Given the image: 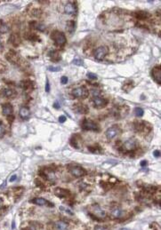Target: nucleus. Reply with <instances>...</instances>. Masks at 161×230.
I'll return each mask as SVG.
<instances>
[{
  "mask_svg": "<svg viewBox=\"0 0 161 230\" xmlns=\"http://www.w3.org/2000/svg\"><path fill=\"white\" fill-rule=\"evenodd\" d=\"M51 38L55 42V44L59 46H63L66 44V36L64 33L59 31V30H55L52 31L51 34Z\"/></svg>",
  "mask_w": 161,
  "mask_h": 230,
  "instance_id": "obj_1",
  "label": "nucleus"
},
{
  "mask_svg": "<svg viewBox=\"0 0 161 230\" xmlns=\"http://www.w3.org/2000/svg\"><path fill=\"white\" fill-rule=\"evenodd\" d=\"M68 168H69L70 172L76 178H80L86 173V171L84 168H82L81 166L77 165V164H70V165H69Z\"/></svg>",
  "mask_w": 161,
  "mask_h": 230,
  "instance_id": "obj_2",
  "label": "nucleus"
},
{
  "mask_svg": "<svg viewBox=\"0 0 161 230\" xmlns=\"http://www.w3.org/2000/svg\"><path fill=\"white\" fill-rule=\"evenodd\" d=\"M82 128L86 131H99L100 126L93 121L89 119H85L82 122Z\"/></svg>",
  "mask_w": 161,
  "mask_h": 230,
  "instance_id": "obj_3",
  "label": "nucleus"
},
{
  "mask_svg": "<svg viewBox=\"0 0 161 230\" xmlns=\"http://www.w3.org/2000/svg\"><path fill=\"white\" fill-rule=\"evenodd\" d=\"M72 95L75 97V98H78V99H86L87 96H88V91L86 87L84 86H81V87H78V88H75L73 91H72Z\"/></svg>",
  "mask_w": 161,
  "mask_h": 230,
  "instance_id": "obj_4",
  "label": "nucleus"
},
{
  "mask_svg": "<svg viewBox=\"0 0 161 230\" xmlns=\"http://www.w3.org/2000/svg\"><path fill=\"white\" fill-rule=\"evenodd\" d=\"M107 54H108V47L105 46V45H102V46H100V47H98L97 49L94 50L93 57L97 61H102Z\"/></svg>",
  "mask_w": 161,
  "mask_h": 230,
  "instance_id": "obj_5",
  "label": "nucleus"
},
{
  "mask_svg": "<svg viewBox=\"0 0 161 230\" xmlns=\"http://www.w3.org/2000/svg\"><path fill=\"white\" fill-rule=\"evenodd\" d=\"M91 214L93 216H95L98 219H103L106 217L105 211L99 206V205H93L91 208Z\"/></svg>",
  "mask_w": 161,
  "mask_h": 230,
  "instance_id": "obj_6",
  "label": "nucleus"
},
{
  "mask_svg": "<svg viewBox=\"0 0 161 230\" xmlns=\"http://www.w3.org/2000/svg\"><path fill=\"white\" fill-rule=\"evenodd\" d=\"M120 133V128L117 125H113L106 131V137L108 140H112Z\"/></svg>",
  "mask_w": 161,
  "mask_h": 230,
  "instance_id": "obj_7",
  "label": "nucleus"
},
{
  "mask_svg": "<svg viewBox=\"0 0 161 230\" xmlns=\"http://www.w3.org/2000/svg\"><path fill=\"white\" fill-rule=\"evenodd\" d=\"M137 145H138V143H137L136 140L134 139V138H131V139H129L123 144L122 148L125 151H133L137 148Z\"/></svg>",
  "mask_w": 161,
  "mask_h": 230,
  "instance_id": "obj_8",
  "label": "nucleus"
},
{
  "mask_svg": "<svg viewBox=\"0 0 161 230\" xmlns=\"http://www.w3.org/2000/svg\"><path fill=\"white\" fill-rule=\"evenodd\" d=\"M63 11L65 14L70 15H75L77 14V6L75 2H68L63 8Z\"/></svg>",
  "mask_w": 161,
  "mask_h": 230,
  "instance_id": "obj_9",
  "label": "nucleus"
},
{
  "mask_svg": "<svg viewBox=\"0 0 161 230\" xmlns=\"http://www.w3.org/2000/svg\"><path fill=\"white\" fill-rule=\"evenodd\" d=\"M93 104L94 108L101 109V108H104L107 104H108V101L103 99V98H101V97H95L93 100Z\"/></svg>",
  "mask_w": 161,
  "mask_h": 230,
  "instance_id": "obj_10",
  "label": "nucleus"
},
{
  "mask_svg": "<svg viewBox=\"0 0 161 230\" xmlns=\"http://www.w3.org/2000/svg\"><path fill=\"white\" fill-rule=\"evenodd\" d=\"M151 75L153 79L159 84L161 83V69L159 66H156L153 68L151 71Z\"/></svg>",
  "mask_w": 161,
  "mask_h": 230,
  "instance_id": "obj_11",
  "label": "nucleus"
},
{
  "mask_svg": "<svg viewBox=\"0 0 161 230\" xmlns=\"http://www.w3.org/2000/svg\"><path fill=\"white\" fill-rule=\"evenodd\" d=\"M111 214L114 219H121L124 216V211L120 207H113L111 209Z\"/></svg>",
  "mask_w": 161,
  "mask_h": 230,
  "instance_id": "obj_12",
  "label": "nucleus"
},
{
  "mask_svg": "<svg viewBox=\"0 0 161 230\" xmlns=\"http://www.w3.org/2000/svg\"><path fill=\"white\" fill-rule=\"evenodd\" d=\"M6 59L12 62V63H18L20 61V56L15 53V52H13V51H10L7 54H6Z\"/></svg>",
  "mask_w": 161,
  "mask_h": 230,
  "instance_id": "obj_13",
  "label": "nucleus"
},
{
  "mask_svg": "<svg viewBox=\"0 0 161 230\" xmlns=\"http://www.w3.org/2000/svg\"><path fill=\"white\" fill-rule=\"evenodd\" d=\"M30 202L35 204H37V205H40V206H44V205L53 206L52 204H50L49 201H47V200H45V198H42V197H36V198L32 199Z\"/></svg>",
  "mask_w": 161,
  "mask_h": 230,
  "instance_id": "obj_14",
  "label": "nucleus"
},
{
  "mask_svg": "<svg viewBox=\"0 0 161 230\" xmlns=\"http://www.w3.org/2000/svg\"><path fill=\"white\" fill-rule=\"evenodd\" d=\"M2 110H3V114L5 116H12V114L14 112V108L11 104L6 103V104H4L2 106Z\"/></svg>",
  "mask_w": 161,
  "mask_h": 230,
  "instance_id": "obj_15",
  "label": "nucleus"
},
{
  "mask_svg": "<svg viewBox=\"0 0 161 230\" xmlns=\"http://www.w3.org/2000/svg\"><path fill=\"white\" fill-rule=\"evenodd\" d=\"M20 116L22 119H28L30 116L29 109L26 106H22L20 109Z\"/></svg>",
  "mask_w": 161,
  "mask_h": 230,
  "instance_id": "obj_16",
  "label": "nucleus"
},
{
  "mask_svg": "<svg viewBox=\"0 0 161 230\" xmlns=\"http://www.w3.org/2000/svg\"><path fill=\"white\" fill-rule=\"evenodd\" d=\"M3 94L7 97V98H14L16 96L17 93L14 89H10V88H6L3 90Z\"/></svg>",
  "mask_w": 161,
  "mask_h": 230,
  "instance_id": "obj_17",
  "label": "nucleus"
},
{
  "mask_svg": "<svg viewBox=\"0 0 161 230\" xmlns=\"http://www.w3.org/2000/svg\"><path fill=\"white\" fill-rule=\"evenodd\" d=\"M149 124H147V123H144V122H138V123H134V129L141 132V131H143L144 130L147 129V126Z\"/></svg>",
  "mask_w": 161,
  "mask_h": 230,
  "instance_id": "obj_18",
  "label": "nucleus"
},
{
  "mask_svg": "<svg viewBox=\"0 0 161 230\" xmlns=\"http://www.w3.org/2000/svg\"><path fill=\"white\" fill-rule=\"evenodd\" d=\"M55 193H56L57 196H63V197H66V196H70V190L65 189H62V188H58V189L55 190Z\"/></svg>",
  "mask_w": 161,
  "mask_h": 230,
  "instance_id": "obj_19",
  "label": "nucleus"
},
{
  "mask_svg": "<svg viewBox=\"0 0 161 230\" xmlns=\"http://www.w3.org/2000/svg\"><path fill=\"white\" fill-rule=\"evenodd\" d=\"M69 227L68 223L63 220H59L55 223V229L56 230H67Z\"/></svg>",
  "mask_w": 161,
  "mask_h": 230,
  "instance_id": "obj_20",
  "label": "nucleus"
},
{
  "mask_svg": "<svg viewBox=\"0 0 161 230\" xmlns=\"http://www.w3.org/2000/svg\"><path fill=\"white\" fill-rule=\"evenodd\" d=\"M134 16L139 20H145L150 16V14L146 11H137L134 13Z\"/></svg>",
  "mask_w": 161,
  "mask_h": 230,
  "instance_id": "obj_21",
  "label": "nucleus"
},
{
  "mask_svg": "<svg viewBox=\"0 0 161 230\" xmlns=\"http://www.w3.org/2000/svg\"><path fill=\"white\" fill-rule=\"evenodd\" d=\"M21 85H22V89H24V90H26V91H32L33 88H34V84H33V83H32L31 81H29V80H27V81H23V82H22Z\"/></svg>",
  "mask_w": 161,
  "mask_h": 230,
  "instance_id": "obj_22",
  "label": "nucleus"
},
{
  "mask_svg": "<svg viewBox=\"0 0 161 230\" xmlns=\"http://www.w3.org/2000/svg\"><path fill=\"white\" fill-rule=\"evenodd\" d=\"M49 57L52 61H59L61 60V55L56 51H51L49 53Z\"/></svg>",
  "mask_w": 161,
  "mask_h": 230,
  "instance_id": "obj_23",
  "label": "nucleus"
},
{
  "mask_svg": "<svg viewBox=\"0 0 161 230\" xmlns=\"http://www.w3.org/2000/svg\"><path fill=\"white\" fill-rule=\"evenodd\" d=\"M11 43L14 45V46H18V44L21 43V39H20V36L17 35V34H14L11 36V39H10Z\"/></svg>",
  "mask_w": 161,
  "mask_h": 230,
  "instance_id": "obj_24",
  "label": "nucleus"
},
{
  "mask_svg": "<svg viewBox=\"0 0 161 230\" xmlns=\"http://www.w3.org/2000/svg\"><path fill=\"white\" fill-rule=\"evenodd\" d=\"M77 109V111L78 112H79V113H81V114H86L87 112H88V109H87V107L86 106V105H84V104H78V105H77V108H76Z\"/></svg>",
  "mask_w": 161,
  "mask_h": 230,
  "instance_id": "obj_25",
  "label": "nucleus"
},
{
  "mask_svg": "<svg viewBox=\"0 0 161 230\" xmlns=\"http://www.w3.org/2000/svg\"><path fill=\"white\" fill-rule=\"evenodd\" d=\"M66 29H67L69 32L72 33V32L75 30V21H68V22H67V26H66Z\"/></svg>",
  "mask_w": 161,
  "mask_h": 230,
  "instance_id": "obj_26",
  "label": "nucleus"
},
{
  "mask_svg": "<svg viewBox=\"0 0 161 230\" xmlns=\"http://www.w3.org/2000/svg\"><path fill=\"white\" fill-rule=\"evenodd\" d=\"M134 83L132 82V81H127L125 84H124V86H123V90L124 91H129L133 87H134Z\"/></svg>",
  "mask_w": 161,
  "mask_h": 230,
  "instance_id": "obj_27",
  "label": "nucleus"
},
{
  "mask_svg": "<svg viewBox=\"0 0 161 230\" xmlns=\"http://www.w3.org/2000/svg\"><path fill=\"white\" fill-rule=\"evenodd\" d=\"M26 36H27V38L28 39H29V40H38L39 41V37H38V36L37 35H36L35 33H33V32H29L28 35H26Z\"/></svg>",
  "mask_w": 161,
  "mask_h": 230,
  "instance_id": "obj_28",
  "label": "nucleus"
},
{
  "mask_svg": "<svg viewBox=\"0 0 161 230\" xmlns=\"http://www.w3.org/2000/svg\"><path fill=\"white\" fill-rule=\"evenodd\" d=\"M134 113H135V116H138V117H141V116H143V109H141V108H136L135 109H134Z\"/></svg>",
  "mask_w": 161,
  "mask_h": 230,
  "instance_id": "obj_29",
  "label": "nucleus"
},
{
  "mask_svg": "<svg viewBox=\"0 0 161 230\" xmlns=\"http://www.w3.org/2000/svg\"><path fill=\"white\" fill-rule=\"evenodd\" d=\"M60 210H61L63 212H65V213H67V214H69V215H73V214H74L71 210H70V209H68V208H66V207H64V206H60Z\"/></svg>",
  "mask_w": 161,
  "mask_h": 230,
  "instance_id": "obj_30",
  "label": "nucleus"
},
{
  "mask_svg": "<svg viewBox=\"0 0 161 230\" xmlns=\"http://www.w3.org/2000/svg\"><path fill=\"white\" fill-rule=\"evenodd\" d=\"M72 63H73L74 65H77V66H84V65H85L82 60H80V59H77V58L73 60Z\"/></svg>",
  "mask_w": 161,
  "mask_h": 230,
  "instance_id": "obj_31",
  "label": "nucleus"
},
{
  "mask_svg": "<svg viewBox=\"0 0 161 230\" xmlns=\"http://www.w3.org/2000/svg\"><path fill=\"white\" fill-rule=\"evenodd\" d=\"M7 31H8V27L6 26V24H5V23L0 24V32H1V33H6Z\"/></svg>",
  "mask_w": 161,
  "mask_h": 230,
  "instance_id": "obj_32",
  "label": "nucleus"
},
{
  "mask_svg": "<svg viewBox=\"0 0 161 230\" xmlns=\"http://www.w3.org/2000/svg\"><path fill=\"white\" fill-rule=\"evenodd\" d=\"M6 133V128L2 122H0V137H3Z\"/></svg>",
  "mask_w": 161,
  "mask_h": 230,
  "instance_id": "obj_33",
  "label": "nucleus"
},
{
  "mask_svg": "<svg viewBox=\"0 0 161 230\" xmlns=\"http://www.w3.org/2000/svg\"><path fill=\"white\" fill-rule=\"evenodd\" d=\"M48 70L49 71H52V72H58V71H61V68L60 67H48Z\"/></svg>",
  "mask_w": 161,
  "mask_h": 230,
  "instance_id": "obj_34",
  "label": "nucleus"
},
{
  "mask_svg": "<svg viewBox=\"0 0 161 230\" xmlns=\"http://www.w3.org/2000/svg\"><path fill=\"white\" fill-rule=\"evenodd\" d=\"M88 149H89L90 151L93 152V153H98L99 150H100V148H99V146L96 145V146H94V147H89Z\"/></svg>",
  "mask_w": 161,
  "mask_h": 230,
  "instance_id": "obj_35",
  "label": "nucleus"
},
{
  "mask_svg": "<svg viewBox=\"0 0 161 230\" xmlns=\"http://www.w3.org/2000/svg\"><path fill=\"white\" fill-rule=\"evenodd\" d=\"M87 77L91 80H96L97 79V76L93 73H87Z\"/></svg>",
  "mask_w": 161,
  "mask_h": 230,
  "instance_id": "obj_36",
  "label": "nucleus"
},
{
  "mask_svg": "<svg viewBox=\"0 0 161 230\" xmlns=\"http://www.w3.org/2000/svg\"><path fill=\"white\" fill-rule=\"evenodd\" d=\"M61 83H62L63 84H66L68 83V77L65 76H62V78H61Z\"/></svg>",
  "mask_w": 161,
  "mask_h": 230,
  "instance_id": "obj_37",
  "label": "nucleus"
},
{
  "mask_svg": "<svg viewBox=\"0 0 161 230\" xmlns=\"http://www.w3.org/2000/svg\"><path fill=\"white\" fill-rule=\"evenodd\" d=\"M36 29H38V30L44 31V30H45V25H44V24H38V25L36 27Z\"/></svg>",
  "mask_w": 161,
  "mask_h": 230,
  "instance_id": "obj_38",
  "label": "nucleus"
},
{
  "mask_svg": "<svg viewBox=\"0 0 161 230\" xmlns=\"http://www.w3.org/2000/svg\"><path fill=\"white\" fill-rule=\"evenodd\" d=\"M33 14H34V16L38 17V16H40V14H41V11L38 10V9H35V10L33 11Z\"/></svg>",
  "mask_w": 161,
  "mask_h": 230,
  "instance_id": "obj_39",
  "label": "nucleus"
},
{
  "mask_svg": "<svg viewBox=\"0 0 161 230\" xmlns=\"http://www.w3.org/2000/svg\"><path fill=\"white\" fill-rule=\"evenodd\" d=\"M94 230H108L105 226H96L94 227Z\"/></svg>",
  "mask_w": 161,
  "mask_h": 230,
  "instance_id": "obj_40",
  "label": "nucleus"
},
{
  "mask_svg": "<svg viewBox=\"0 0 161 230\" xmlns=\"http://www.w3.org/2000/svg\"><path fill=\"white\" fill-rule=\"evenodd\" d=\"M49 91H50V84H49V81L46 80V84H45V91H46V93H48Z\"/></svg>",
  "mask_w": 161,
  "mask_h": 230,
  "instance_id": "obj_41",
  "label": "nucleus"
},
{
  "mask_svg": "<svg viewBox=\"0 0 161 230\" xmlns=\"http://www.w3.org/2000/svg\"><path fill=\"white\" fill-rule=\"evenodd\" d=\"M65 121H66V116H61L59 117V122L60 123H64Z\"/></svg>",
  "mask_w": 161,
  "mask_h": 230,
  "instance_id": "obj_42",
  "label": "nucleus"
},
{
  "mask_svg": "<svg viewBox=\"0 0 161 230\" xmlns=\"http://www.w3.org/2000/svg\"><path fill=\"white\" fill-rule=\"evenodd\" d=\"M153 156H154L155 157H159V156H160V151H159V150H155V151L153 152Z\"/></svg>",
  "mask_w": 161,
  "mask_h": 230,
  "instance_id": "obj_43",
  "label": "nucleus"
},
{
  "mask_svg": "<svg viewBox=\"0 0 161 230\" xmlns=\"http://www.w3.org/2000/svg\"><path fill=\"white\" fill-rule=\"evenodd\" d=\"M147 164H148V162L146 160H143V161L141 162V166L142 167H145V166H147Z\"/></svg>",
  "mask_w": 161,
  "mask_h": 230,
  "instance_id": "obj_44",
  "label": "nucleus"
},
{
  "mask_svg": "<svg viewBox=\"0 0 161 230\" xmlns=\"http://www.w3.org/2000/svg\"><path fill=\"white\" fill-rule=\"evenodd\" d=\"M16 179H17V175H15V174H14V175H13V176L11 177V179H10V181H12V182H13V181H15V180H16Z\"/></svg>",
  "mask_w": 161,
  "mask_h": 230,
  "instance_id": "obj_45",
  "label": "nucleus"
},
{
  "mask_svg": "<svg viewBox=\"0 0 161 230\" xmlns=\"http://www.w3.org/2000/svg\"><path fill=\"white\" fill-rule=\"evenodd\" d=\"M53 107H55V109H60V104L58 102H55V104H53Z\"/></svg>",
  "mask_w": 161,
  "mask_h": 230,
  "instance_id": "obj_46",
  "label": "nucleus"
},
{
  "mask_svg": "<svg viewBox=\"0 0 161 230\" xmlns=\"http://www.w3.org/2000/svg\"><path fill=\"white\" fill-rule=\"evenodd\" d=\"M2 204H3V202H2V200H1V199H0V208L2 207Z\"/></svg>",
  "mask_w": 161,
  "mask_h": 230,
  "instance_id": "obj_47",
  "label": "nucleus"
},
{
  "mask_svg": "<svg viewBox=\"0 0 161 230\" xmlns=\"http://www.w3.org/2000/svg\"><path fill=\"white\" fill-rule=\"evenodd\" d=\"M0 49H1V45H0Z\"/></svg>",
  "mask_w": 161,
  "mask_h": 230,
  "instance_id": "obj_48",
  "label": "nucleus"
}]
</instances>
